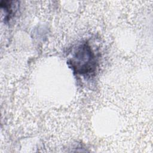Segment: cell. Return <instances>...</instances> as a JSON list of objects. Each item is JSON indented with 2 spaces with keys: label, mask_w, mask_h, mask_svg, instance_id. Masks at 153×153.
<instances>
[{
  "label": "cell",
  "mask_w": 153,
  "mask_h": 153,
  "mask_svg": "<svg viewBox=\"0 0 153 153\" xmlns=\"http://www.w3.org/2000/svg\"><path fill=\"white\" fill-rule=\"evenodd\" d=\"M69 63L76 73L87 74L91 72L95 68V56L88 45L82 44L75 49Z\"/></svg>",
  "instance_id": "1"
}]
</instances>
